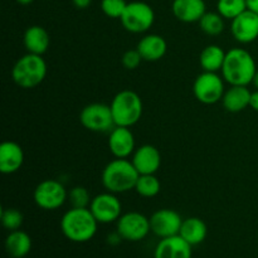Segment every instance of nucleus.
Returning a JSON list of instances; mask_svg holds the SVG:
<instances>
[{
  "mask_svg": "<svg viewBox=\"0 0 258 258\" xmlns=\"http://www.w3.org/2000/svg\"><path fill=\"white\" fill-rule=\"evenodd\" d=\"M222 77L231 86H248L257 72L254 58L243 48H232L226 53Z\"/></svg>",
  "mask_w": 258,
  "mask_h": 258,
  "instance_id": "obj_1",
  "label": "nucleus"
},
{
  "mask_svg": "<svg viewBox=\"0 0 258 258\" xmlns=\"http://www.w3.org/2000/svg\"><path fill=\"white\" fill-rule=\"evenodd\" d=\"M98 222L90 208H71L60 219V231L71 242L85 243L97 232Z\"/></svg>",
  "mask_w": 258,
  "mask_h": 258,
  "instance_id": "obj_2",
  "label": "nucleus"
},
{
  "mask_svg": "<svg viewBox=\"0 0 258 258\" xmlns=\"http://www.w3.org/2000/svg\"><path fill=\"white\" fill-rule=\"evenodd\" d=\"M139 175L131 160L115 158L103 168L101 181L107 191L120 194L135 189Z\"/></svg>",
  "mask_w": 258,
  "mask_h": 258,
  "instance_id": "obj_3",
  "label": "nucleus"
},
{
  "mask_svg": "<svg viewBox=\"0 0 258 258\" xmlns=\"http://www.w3.org/2000/svg\"><path fill=\"white\" fill-rule=\"evenodd\" d=\"M47 76V63L42 55L27 53L15 62L12 70V78L17 86L30 90L44 81Z\"/></svg>",
  "mask_w": 258,
  "mask_h": 258,
  "instance_id": "obj_4",
  "label": "nucleus"
},
{
  "mask_svg": "<svg viewBox=\"0 0 258 258\" xmlns=\"http://www.w3.org/2000/svg\"><path fill=\"white\" fill-rule=\"evenodd\" d=\"M110 107L116 126L131 127L138 123L143 116V101L135 91L122 90L116 93Z\"/></svg>",
  "mask_w": 258,
  "mask_h": 258,
  "instance_id": "obj_5",
  "label": "nucleus"
},
{
  "mask_svg": "<svg viewBox=\"0 0 258 258\" xmlns=\"http://www.w3.org/2000/svg\"><path fill=\"white\" fill-rule=\"evenodd\" d=\"M120 20L122 27L127 32L140 34L148 32L153 27L155 22V13L148 3L136 0V2L127 3V7Z\"/></svg>",
  "mask_w": 258,
  "mask_h": 258,
  "instance_id": "obj_6",
  "label": "nucleus"
},
{
  "mask_svg": "<svg viewBox=\"0 0 258 258\" xmlns=\"http://www.w3.org/2000/svg\"><path fill=\"white\" fill-rule=\"evenodd\" d=\"M226 88H224L223 78L217 72H207L203 71L197 76L193 83V93L199 102L204 105H214L223 98Z\"/></svg>",
  "mask_w": 258,
  "mask_h": 258,
  "instance_id": "obj_7",
  "label": "nucleus"
},
{
  "mask_svg": "<svg viewBox=\"0 0 258 258\" xmlns=\"http://www.w3.org/2000/svg\"><path fill=\"white\" fill-rule=\"evenodd\" d=\"M33 199L40 209L55 211L67 202L68 191L60 181L45 179L35 186Z\"/></svg>",
  "mask_w": 258,
  "mask_h": 258,
  "instance_id": "obj_8",
  "label": "nucleus"
},
{
  "mask_svg": "<svg viewBox=\"0 0 258 258\" xmlns=\"http://www.w3.org/2000/svg\"><path fill=\"white\" fill-rule=\"evenodd\" d=\"M80 122L93 133H110L116 126L110 105L100 102L85 106L80 113Z\"/></svg>",
  "mask_w": 258,
  "mask_h": 258,
  "instance_id": "obj_9",
  "label": "nucleus"
},
{
  "mask_svg": "<svg viewBox=\"0 0 258 258\" xmlns=\"http://www.w3.org/2000/svg\"><path fill=\"white\" fill-rule=\"evenodd\" d=\"M116 223V232L120 234L121 238L128 242L143 241L151 232L150 218L140 212H127L121 214Z\"/></svg>",
  "mask_w": 258,
  "mask_h": 258,
  "instance_id": "obj_10",
  "label": "nucleus"
},
{
  "mask_svg": "<svg viewBox=\"0 0 258 258\" xmlns=\"http://www.w3.org/2000/svg\"><path fill=\"white\" fill-rule=\"evenodd\" d=\"M90 211L95 216L96 221L101 224H108L112 222H117L121 217L122 206L120 199L115 193L105 191L93 197L90 204Z\"/></svg>",
  "mask_w": 258,
  "mask_h": 258,
  "instance_id": "obj_11",
  "label": "nucleus"
},
{
  "mask_svg": "<svg viewBox=\"0 0 258 258\" xmlns=\"http://www.w3.org/2000/svg\"><path fill=\"white\" fill-rule=\"evenodd\" d=\"M181 223H183V218L174 209H159L154 212L150 217L151 232L160 239L179 234Z\"/></svg>",
  "mask_w": 258,
  "mask_h": 258,
  "instance_id": "obj_12",
  "label": "nucleus"
},
{
  "mask_svg": "<svg viewBox=\"0 0 258 258\" xmlns=\"http://www.w3.org/2000/svg\"><path fill=\"white\" fill-rule=\"evenodd\" d=\"M231 33L237 42L249 44L258 38V14L247 9L234 18L231 24Z\"/></svg>",
  "mask_w": 258,
  "mask_h": 258,
  "instance_id": "obj_13",
  "label": "nucleus"
},
{
  "mask_svg": "<svg viewBox=\"0 0 258 258\" xmlns=\"http://www.w3.org/2000/svg\"><path fill=\"white\" fill-rule=\"evenodd\" d=\"M108 149L117 159H127L135 151V136L130 127L115 126L108 133Z\"/></svg>",
  "mask_w": 258,
  "mask_h": 258,
  "instance_id": "obj_14",
  "label": "nucleus"
},
{
  "mask_svg": "<svg viewBox=\"0 0 258 258\" xmlns=\"http://www.w3.org/2000/svg\"><path fill=\"white\" fill-rule=\"evenodd\" d=\"M131 163L140 175L155 174L160 169L161 154L154 145L145 144L135 149L131 155Z\"/></svg>",
  "mask_w": 258,
  "mask_h": 258,
  "instance_id": "obj_15",
  "label": "nucleus"
},
{
  "mask_svg": "<svg viewBox=\"0 0 258 258\" xmlns=\"http://www.w3.org/2000/svg\"><path fill=\"white\" fill-rule=\"evenodd\" d=\"M24 163V151L15 141H4L0 144V171L10 175L19 170Z\"/></svg>",
  "mask_w": 258,
  "mask_h": 258,
  "instance_id": "obj_16",
  "label": "nucleus"
},
{
  "mask_svg": "<svg viewBox=\"0 0 258 258\" xmlns=\"http://www.w3.org/2000/svg\"><path fill=\"white\" fill-rule=\"evenodd\" d=\"M154 258H191V246L179 234L161 238L155 247Z\"/></svg>",
  "mask_w": 258,
  "mask_h": 258,
  "instance_id": "obj_17",
  "label": "nucleus"
},
{
  "mask_svg": "<svg viewBox=\"0 0 258 258\" xmlns=\"http://www.w3.org/2000/svg\"><path fill=\"white\" fill-rule=\"evenodd\" d=\"M171 12L179 22H199L207 12L206 2L204 0H174L171 4Z\"/></svg>",
  "mask_w": 258,
  "mask_h": 258,
  "instance_id": "obj_18",
  "label": "nucleus"
},
{
  "mask_svg": "<svg viewBox=\"0 0 258 258\" xmlns=\"http://www.w3.org/2000/svg\"><path fill=\"white\" fill-rule=\"evenodd\" d=\"M136 49L140 52L144 60H146V62H156V60H160L166 54L168 43L161 35L148 34L139 40Z\"/></svg>",
  "mask_w": 258,
  "mask_h": 258,
  "instance_id": "obj_19",
  "label": "nucleus"
},
{
  "mask_svg": "<svg viewBox=\"0 0 258 258\" xmlns=\"http://www.w3.org/2000/svg\"><path fill=\"white\" fill-rule=\"evenodd\" d=\"M23 43L27 53L43 55L50 44V37L47 30L40 25H30L23 35Z\"/></svg>",
  "mask_w": 258,
  "mask_h": 258,
  "instance_id": "obj_20",
  "label": "nucleus"
},
{
  "mask_svg": "<svg viewBox=\"0 0 258 258\" xmlns=\"http://www.w3.org/2000/svg\"><path fill=\"white\" fill-rule=\"evenodd\" d=\"M251 93L247 86H231L228 90H226L222 98L223 107L232 113L246 110L247 107H249Z\"/></svg>",
  "mask_w": 258,
  "mask_h": 258,
  "instance_id": "obj_21",
  "label": "nucleus"
},
{
  "mask_svg": "<svg viewBox=\"0 0 258 258\" xmlns=\"http://www.w3.org/2000/svg\"><path fill=\"white\" fill-rule=\"evenodd\" d=\"M208 234V228L203 219L198 217H189L183 219L179 236L185 239L191 247L203 243Z\"/></svg>",
  "mask_w": 258,
  "mask_h": 258,
  "instance_id": "obj_22",
  "label": "nucleus"
},
{
  "mask_svg": "<svg viewBox=\"0 0 258 258\" xmlns=\"http://www.w3.org/2000/svg\"><path fill=\"white\" fill-rule=\"evenodd\" d=\"M32 249V238L27 232L18 229L9 232L5 238V251L13 258H24Z\"/></svg>",
  "mask_w": 258,
  "mask_h": 258,
  "instance_id": "obj_23",
  "label": "nucleus"
},
{
  "mask_svg": "<svg viewBox=\"0 0 258 258\" xmlns=\"http://www.w3.org/2000/svg\"><path fill=\"white\" fill-rule=\"evenodd\" d=\"M226 53L222 47L217 44H209L202 50L199 55V63L203 71L207 72H218L223 67Z\"/></svg>",
  "mask_w": 258,
  "mask_h": 258,
  "instance_id": "obj_24",
  "label": "nucleus"
},
{
  "mask_svg": "<svg viewBox=\"0 0 258 258\" xmlns=\"http://www.w3.org/2000/svg\"><path fill=\"white\" fill-rule=\"evenodd\" d=\"M160 180L156 178L155 174H144V175H139L134 190L144 198H154L160 193Z\"/></svg>",
  "mask_w": 258,
  "mask_h": 258,
  "instance_id": "obj_25",
  "label": "nucleus"
},
{
  "mask_svg": "<svg viewBox=\"0 0 258 258\" xmlns=\"http://www.w3.org/2000/svg\"><path fill=\"white\" fill-rule=\"evenodd\" d=\"M198 23L202 32L208 35H218L224 30V18L218 12H206Z\"/></svg>",
  "mask_w": 258,
  "mask_h": 258,
  "instance_id": "obj_26",
  "label": "nucleus"
},
{
  "mask_svg": "<svg viewBox=\"0 0 258 258\" xmlns=\"http://www.w3.org/2000/svg\"><path fill=\"white\" fill-rule=\"evenodd\" d=\"M244 10H247V0H218L217 2V12L224 19L233 20Z\"/></svg>",
  "mask_w": 258,
  "mask_h": 258,
  "instance_id": "obj_27",
  "label": "nucleus"
},
{
  "mask_svg": "<svg viewBox=\"0 0 258 258\" xmlns=\"http://www.w3.org/2000/svg\"><path fill=\"white\" fill-rule=\"evenodd\" d=\"M0 219H2L3 227L7 231L13 232L20 229V227L23 226V222H24V216L17 208H5L2 211Z\"/></svg>",
  "mask_w": 258,
  "mask_h": 258,
  "instance_id": "obj_28",
  "label": "nucleus"
},
{
  "mask_svg": "<svg viewBox=\"0 0 258 258\" xmlns=\"http://www.w3.org/2000/svg\"><path fill=\"white\" fill-rule=\"evenodd\" d=\"M67 201L71 204V208H88L92 198L85 186H73L68 191Z\"/></svg>",
  "mask_w": 258,
  "mask_h": 258,
  "instance_id": "obj_29",
  "label": "nucleus"
},
{
  "mask_svg": "<svg viewBox=\"0 0 258 258\" xmlns=\"http://www.w3.org/2000/svg\"><path fill=\"white\" fill-rule=\"evenodd\" d=\"M127 7L126 0H101V10L108 18L120 19Z\"/></svg>",
  "mask_w": 258,
  "mask_h": 258,
  "instance_id": "obj_30",
  "label": "nucleus"
},
{
  "mask_svg": "<svg viewBox=\"0 0 258 258\" xmlns=\"http://www.w3.org/2000/svg\"><path fill=\"white\" fill-rule=\"evenodd\" d=\"M143 57H141L140 52L138 49H128L123 53L122 58H121V63L126 70H136L143 62Z\"/></svg>",
  "mask_w": 258,
  "mask_h": 258,
  "instance_id": "obj_31",
  "label": "nucleus"
},
{
  "mask_svg": "<svg viewBox=\"0 0 258 258\" xmlns=\"http://www.w3.org/2000/svg\"><path fill=\"white\" fill-rule=\"evenodd\" d=\"M72 3L77 9H87L92 0H72Z\"/></svg>",
  "mask_w": 258,
  "mask_h": 258,
  "instance_id": "obj_32",
  "label": "nucleus"
},
{
  "mask_svg": "<svg viewBox=\"0 0 258 258\" xmlns=\"http://www.w3.org/2000/svg\"><path fill=\"white\" fill-rule=\"evenodd\" d=\"M249 107H251L252 110L257 111V112H258V90L253 91V92L251 93V101H249Z\"/></svg>",
  "mask_w": 258,
  "mask_h": 258,
  "instance_id": "obj_33",
  "label": "nucleus"
},
{
  "mask_svg": "<svg viewBox=\"0 0 258 258\" xmlns=\"http://www.w3.org/2000/svg\"><path fill=\"white\" fill-rule=\"evenodd\" d=\"M247 9L258 14V0H247Z\"/></svg>",
  "mask_w": 258,
  "mask_h": 258,
  "instance_id": "obj_34",
  "label": "nucleus"
},
{
  "mask_svg": "<svg viewBox=\"0 0 258 258\" xmlns=\"http://www.w3.org/2000/svg\"><path fill=\"white\" fill-rule=\"evenodd\" d=\"M33 2H34V0H17L18 4H20V5H29V4H32Z\"/></svg>",
  "mask_w": 258,
  "mask_h": 258,
  "instance_id": "obj_35",
  "label": "nucleus"
},
{
  "mask_svg": "<svg viewBox=\"0 0 258 258\" xmlns=\"http://www.w3.org/2000/svg\"><path fill=\"white\" fill-rule=\"evenodd\" d=\"M253 86L254 87H256V90H258V68H257V72H256V75H254V78H253Z\"/></svg>",
  "mask_w": 258,
  "mask_h": 258,
  "instance_id": "obj_36",
  "label": "nucleus"
}]
</instances>
